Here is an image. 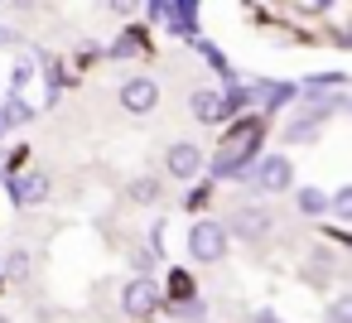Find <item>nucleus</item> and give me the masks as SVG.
<instances>
[{
    "mask_svg": "<svg viewBox=\"0 0 352 323\" xmlns=\"http://www.w3.org/2000/svg\"><path fill=\"white\" fill-rule=\"evenodd\" d=\"M251 159H261V121H241V126L222 140V150H217V159H212V174H217V179H232V174H241Z\"/></svg>",
    "mask_w": 352,
    "mask_h": 323,
    "instance_id": "1",
    "label": "nucleus"
},
{
    "mask_svg": "<svg viewBox=\"0 0 352 323\" xmlns=\"http://www.w3.org/2000/svg\"><path fill=\"white\" fill-rule=\"evenodd\" d=\"M227 236H232V227H222V222H193V232H188V256H193L198 265H212V260L227 256Z\"/></svg>",
    "mask_w": 352,
    "mask_h": 323,
    "instance_id": "2",
    "label": "nucleus"
},
{
    "mask_svg": "<svg viewBox=\"0 0 352 323\" xmlns=\"http://www.w3.org/2000/svg\"><path fill=\"white\" fill-rule=\"evenodd\" d=\"M251 179H256V188H261V193H285V188L294 183V164H289L285 155H265V159L256 164V174H251Z\"/></svg>",
    "mask_w": 352,
    "mask_h": 323,
    "instance_id": "3",
    "label": "nucleus"
},
{
    "mask_svg": "<svg viewBox=\"0 0 352 323\" xmlns=\"http://www.w3.org/2000/svg\"><path fill=\"white\" fill-rule=\"evenodd\" d=\"M121 107L135 111V116L155 111V107H160V82H155V78H126V82H121Z\"/></svg>",
    "mask_w": 352,
    "mask_h": 323,
    "instance_id": "4",
    "label": "nucleus"
},
{
    "mask_svg": "<svg viewBox=\"0 0 352 323\" xmlns=\"http://www.w3.org/2000/svg\"><path fill=\"white\" fill-rule=\"evenodd\" d=\"M270 208H261V203H246V208H236L232 212V236H241V241H261L265 232H270Z\"/></svg>",
    "mask_w": 352,
    "mask_h": 323,
    "instance_id": "5",
    "label": "nucleus"
},
{
    "mask_svg": "<svg viewBox=\"0 0 352 323\" xmlns=\"http://www.w3.org/2000/svg\"><path fill=\"white\" fill-rule=\"evenodd\" d=\"M164 169H169L179 183H188V179H198V169H203V150H198L193 140H179V145H169Z\"/></svg>",
    "mask_w": 352,
    "mask_h": 323,
    "instance_id": "6",
    "label": "nucleus"
},
{
    "mask_svg": "<svg viewBox=\"0 0 352 323\" xmlns=\"http://www.w3.org/2000/svg\"><path fill=\"white\" fill-rule=\"evenodd\" d=\"M155 299H160V294H155V280H150V275H135V280L126 285V294H121V309H126L131 318H145V313L155 309Z\"/></svg>",
    "mask_w": 352,
    "mask_h": 323,
    "instance_id": "7",
    "label": "nucleus"
},
{
    "mask_svg": "<svg viewBox=\"0 0 352 323\" xmlns=\"http://www.w3.org/2000/svg\"><path fill=\"white\" fill-rule=\"evenodd\" d=\"M333 107H338V102H314L304 116H294V121L285 126V140H314V135H318V126H323V116H328Z\"/></svg>",
    "mask_w": 352,
    "mask_h": 323,
    "instance_id": "8",
    "label": "nucleus"
},
{
    "mask_svg": "<svg viewBox=\"0 0 352 323\" xmlns=\"http://www.w3.org/2000/svg\"><path fill=\"white\" fill-rule=\"evenodd\" d=\"M193 116H198L203 126H217V121H227V97H222V92H212V87L193 92Z\"/></svg>",
    "mask_w": 352,
    "mask_h": 323,
    "instance_id": "9",
    "label": "nucleus"
},
{
    "mask_svg": "<svg viewBox=\"0 0 352 323\" xmlns=\"http://www.w3.org/2000/svg\"><path fill=\"white\" fill-rule=\"evenodd\" d=\"M10 193H15V203H44L49 198V174H20V179H10Z\"/></svg>",
    "mask_w": 352,
    "mask_h": 323,
    "instance_id": "10",
    "label": "nucleus"
},
{
    "mask_svg": "<svg viewBox=\"0 0 352 323\" xmlns=\"http://www.w3.org/2000/svg\"><path fill=\"white\" fill-rule=\"evenodd\" d=\"M294 203H299V212H304V217H323V212H333V198H328L323 188H299V198H294Z\"/></svg>",
    "mask_w": 352,
    "mask_h": 323,
    "instance_id": "11",
    "label": "nucleus"
},
{
    "mask_svg": "<svg viewBox=\"0 0 352 323\" xmlns=\"http://www.w3.org/2000/svg\"><path fill=\"white\" fill-rule=\"evenodd\" d=\"M338 82H347V78H342V73H318V78H309V82L299 87V97H309V102H318V97H323V92H333Z\"/></svg>",
    "mask_w": 352,
    "mask_h": 323,
    "instance_id": "12",
    "label": "nucleus"
},
{
    "mask_svg": "<svg viewBox=\"0 0 352 323\" xmlns=\"http://www.w3.org/2000/svg\"><path fill=\"white\" fill-rule=\"evenodd\" d=\"M6 116H10V131H20V126H30V121H34V107H30L20 92H10V102H6Z\"/></svg>",
    "mask_w": 352,
    "mask_h": 323,
    "instance_id": "13",
    "label": "nucleus"
},
{
    "mask_svg": "<svg viewBox=\"0 0 352 323\" xmlns=\"http://www.w3.org/2000/svg\"><path fill=\"white\" fill-rule=\"evenodd\" d=\"M126 198H131V203H155V198H160V179H150V174H145V179H131Z\"/></svg>",
    "mask_w": 352,
    "mask_h": 323,
    "instance_id": "14",
    "label": "nucleus"
},
{
    "mask_svg": "<svg viewBox=\"0 0 352 323\" xmlns=\"http://www.w3.org/2000/svg\"><path fill=\"white\" fill-rule=\"evenodd\" d=\"M131 54H140V34L131 30V34H121L111 49H107V58H131Z\"/></svg>",
    "mask_w": 352,
    "mask_h": 323,
    "instance_id": "15",
    "label": "nucleus"
},
{
    "mask_svg": "<svg viewBox=\"0 0 352 323\" xmlns=\"http://www.w3.org/2000/svg\"><path fill=\"white\" fill-rule=\"evenodd\" d=\"M30 82H34V63H30V58H20V63H15V73H10V92H20V97H25V87H30Z\"/></svg>",
    "mask_w": 352,
    "mask_h": 323,
    "instance_id": "16",
    "label": "nucleus"
},
{
    "mask_svg": "<svg viewBox=\"0 0 352 323\" xmlns=\"http://www.w3.org/2000/svg\"><path fill=\"white\" fill-rule=\"evenodd\" d=\"M30 275V251H10L6 256V280H25Z\"/></svg>",
    "mask_w": 352,
    "mask_h": 323,
    "instance_id": "17",
    "label": "nucleus"
},
{
    "mask_svg": "<svg viewBox=\"0 0 352 323\" xmlns=\"http://www.w3.org/2000/svg\"><path fill=\"white\" fill-rule=\"evenodd\" d=\"M203 313H208L203 299H179V313H174V318H184V323H203Z\"/></svg>",
    "mask_w": 352,
    "mask_h": 323,
    "instance_id": "18",
    "label": "nucleus"
},
{
    "mask_svg": "<svg viewBox=\"0 0 352 323\" xmlns=\"http://www.w3.org/2000/svg\"><path fill=\"white\" fill-rule=\"evenodd\" d=\"M333 212H338V217H342V222H352V183H347V188H338V193H333Z\"/></svg>",
    "mask_w": 352,
    "mask_h": 323,
    "instance_id": "19",
    "label": "nucleus"
},
{
    "mask_svg": "<svg viewBox=\"0 0 352 323\" xmlns=\"http://www.w3.org/2000/svg\"><path fill=\"white\" fill-rule=\"evenodd\" d=\"M328 323H352V294H342V299L328 309Z\"/></svg>",
    "mask_w": 352,
    "mask_h": 323,
    "instance_id": "20",
    "label": "nucleus"
},
{
    "mask_svg": "<svg viewBox=\"0 0 352 323\" xmlns=\"http://www.w3.org/2000/svg\"><path fill=\"white\" fill-rule=\"evenodd\" d=\"M145 15L150 20H169L174 15V0H145Z\"/></svg>",
    "mask_w": 352,
    "mask_h": 323,
    "instance_id": "21",
    "label": "nucleus"
},
{
    "mask_svg": "<svg viewBox=\"0 0 352 323\" xmlns=\"http://www.w3.org/2000/svg\"><path fill=\"white\" fill-rule=\"evenodd\" d=\"M294 92H299V87H265V102H270V107H280V102H289Z\"/></svg>",
    "mask_w": 352,
    "mask_h": 323,
    "instance_id": "22",
    "label": "nucleus"
},
{
    "mask_svg": "<svg viewBox=\"0 0 352 323\" xmlns=\"http://www.w3.org/2000/svg\"><path fill=\"white\" fill-rule=\"evenodd\" d=\"M131 265H135L140 275H150V270H155V251H135V256H131Z\"/></svg>",
    "mask_w": 352,
    "mask_h": 323,
    "instance_id": "23",
    "label": "nucleus"
},
{
    "mask_svg": "<svg viewBox=\"0 0 352 323\" xmlns=\"http://www.w3.org/2000/svg\"><path fill=\"white\" fill-rule=\"evenodd\" d=\"M174 299H193V280L188 275H174Z\"/></svg>",
    "mask_w": 352,
    "mask_h": 323,
    "instance_id": "24",
    "label": "nucleus"
},
{
    "mask_svg": "<svg viewBox=\"0 0 352 323\" xmlns=\"http://www.w3.org/2000/svg\"><path fill=\"white\" fill-rule=\"evenodd\" d=\"M107 5H111L116 15H131V10H140V5H145V0H107Z\"/></svg>",
    "mask_w": 352,
    "mask_h": 323,
    "instance_id": "25",
    "label": "nucleus"
},
{
    "mask_svg": "<svg viewBox=\"0 0 352 323\" xmlns=\"http://www.w3.org/2000/svg\"><path fill=\"white\" fill-rule=\"evenodd\" d=\"M10 44H20V39H15V30H10V25H0V49H10Z\"/></svg>",
    "mask_w": 352,
    "mask_h": 323,
    "instance_id": "26",
    "label": "nucleus"
},
{
    "mask_svg": "<svg viewBox=\"0 0 352 323\" xmlns=\"http://www.w3.org/2000/svg\"><path fill=\"white\" fill-rule=\"evenodd\" d=\"M251 323H280V313H270V309H261V313H256Z\"/></svg>",
    "mask_w": 352,
    "mask_h": 323,
    "instance_id": "27",
    "label": "nucleus"
},
{
    "mask_svg": "<svg viewBox=\"0 0 352 323\" xmlns=\"http://www.w3.org/2000/svg\"><path fill=\"white\" fill-rule=\"evenodd\" d=\"M10 131V116H6V107H0V135H6Z\"/></svg>",
    "mask_w": 352,
    "mask_h": 323,
    "instance_id": "28",
    "label": "nucleus"
},
{
    "mask_svg": "<svg viewBox=\"0 0 352 323\" xmlns=\"http://www.w3.org/2000/svg\"><path fill=\"white\" fill-rule=\"evenodd\" d=\"M10 5H15V10H30V5H34V0H10Z\"/></svg>",
    "mask_w": 352,
    "mask_h": 323,
    "instance_id": "29",
    "label": "nucleus"
},
{
    "mask_svg": "<svg viewBox=\"0 0 352 323\" xmlns=\"http://www.w3.org/2000/svg\"><path fill=\"white\" fill-rule=\"evenodd\" d=\"M0 285H6V260H0Z\"/></svg>",
    "mask_w": 352,
    "mask_h": 323,
    "instance_id": "30",
    "label": "nucleus"
},
{
    "mask_svg": "<svg viewBox=\"0 0 352 323\" xmlns=\"http://www.w3.org/2000/svg\"><path fill=\"white\" fill-rule=\"evenodd\" d=\"M0 323H6V318H0Z\"/></svg>",
    "mask_w": 352,
    "mask_h": 323,
    "instance_id": "31",
    "label": "nucleus"
},
{
    "mask_svg": "<svg viewBox=\"0 0 352 323\" xmlns=\"http://www.w3.org/2000/svg\"><path fill=\"white\" fill-rule=\"evenodd\" d=\"M347 107H352V102H347Z\"/></svg>",
    "mask_w": 352,
    "mask_h": 323,
    "instance_id": "32",
    "label": "nucleus"
}]
</instances>
